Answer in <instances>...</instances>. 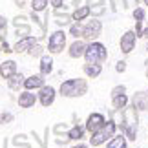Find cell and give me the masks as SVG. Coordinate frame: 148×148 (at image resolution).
I'll list each match as a JSON object with an SVG mask.
<instances>
[{"instance_id": "4dcf8cb0", "label": "cell", "mask_w": 148, "mask_h": 148, "mask_svg": "<svg viewBox=\"0 0 148 148\" xmlns=\"http://www.w3.org/2000/svg\"><path fill=\"white\" fill-rule=\"evenodd\" d=\"M27 53H29L31 57H42V46H40V44H35Z\"/></svg>"}, {"instance_id": "603a6c76", "label": "cell", "mask_w": 148, "mask_h": 148, "mask_svg": "<svg viewBox=\"0 0 148 148\" xmlns=\"http://www.w3.org/2000/svg\"><path fill=\"white\" fill-rule=\"evenodd\" d=\"M112 102H113V108H115V110H123V108H126V104H128V97H126V93H124V95H119V97L112 99Z\"/></svg>"}, {"instance_id": "83f0119b", "label": "cell", "mask_w": 148, "mask_h": 148, "mask_svg": "<svg viewBox=\"0 0 148 148\" xmlns=\"http://www.w3.org/2000/svg\"><path fill=\"white\" fill-rule=\"evenodd\" d=\"M112 9L115 11V13L126 9V0H112Z\"/></svg>"}, {"instance_id": "7a4b0ae2", "label": "cell", "mask_w": 148, "mask_h": 148, "mask_svg": "<svg viewBox=\"0 0 148 148\" xmlns=\"http://www.w3.org/2000/svg\"><path fill=\"white\" fill-rule=\"evenodd\" d=\"M88 92L86 79H70L60 84V95L62 97H81Z\"/></svg>"}, {"instance_id": "30bf717a", "label": "cell", "mask_w": 148, "mask_h": 148, "mask_svg": "<svg viewBox=\"0 0 148 148\" xmlns=\"http://www.w3.org/2000/svg\"><path fill=\"white\" fill-rule=\"evenodd\" d=\"M132 104L135 110H148V92H137L132 97Z\"/></svg>"}, {"instance_id": "7402d4cb", "label": "cell", "mask_w": 148, "mask_h": 148, "mask_svg": "<svg viewBox=\"0 0 148 148\" xmlns=\"http://www.w3.org/2000/svg\"><path fill=\"white\" fill-rule=\"evenodd\" d=\"M84 130L86 128H82V126H79V124H75L73 128H70V132H68V137L73 139V141H81L84 137Z\"/></svg>"}, {"instance_id": "4316f807", "label": "cell", "mask_w": 148, "mask_h": 148, "mask_svg": "<svg viewBox=\"0 0 148 148\" xmlns=\"http://www.w3.org/2000/svg\"><path fill=\"white\" fill-rule=\"evenodd\" d=\"M82 27L84 26H81V22H75V24H71V27H70V35H73V37H82Z\"/></svg>"}, {"instance_id": "484cf974", "label": "cell", "mask_w": 148, "mask_h": 148, "mask_svg": "<svg viewBox=\"0 0 148 148\" xmlns=\"http://www.w3.org/2000/svg\"><path fill=\"white\" fill-rule=\"evenodd\" d=\"M48 5V0H31V8L33 13H38V11H44Z\"/></svg>"}, {"instance_id": "7dc6e473", "label": "cell", "mask_w": 148, "mask_h": 148, "mask_svg": "<svg viewBox=\"0 0 148 148\" xmlns=\"http://www.w3.org/2000/svg\"><path fill=\"white\" fill-rule=\"evenodd\" d=\"M146 92H148V90H146Z\"/></svg>"}, {"instance_id": "f546056e", "label": "cell", "mask_w": 148, "mask_h": 148, "mask_svg": "<svg viewBox=\"0 0 148 148\" xmlns=\"http://www.w3.org/2000/svg\"><path fill=\"white\" fill-rule=\"evenodd\" d=\"M11 121H13V113H9V112L0 113V124H9Z\"/></svg>"}, {"instance_id": "5b68a950", "label": "cell", "mask_w": 148, "mask_h": 148, "mask_svg": "<svg viewBox=\"0 0 148 148\" xmlns=\"http://www.w3.org/2000/svg\"><path fill=\"white\" fill-rule=\"evenodd\" d=\"M66 46V33L64 31H55L53 35L49 37V42H48V49L49 53H60Z\"/></svg>"}, {"instance_id": "ab89813d", "label": "cell", "mask_w": 148, "mask_h": 148, "mask_svg": "<svg viewBox=\"0 0 148 148\" xmlns=\"http://www.w3.org/2000/svg\"><path fill=\"white\" fill-rule=\"evenodd\" d=\"M15 4L18 5V8H24V4H26V2H24V0H15Z\"/></svg>"}, {"instance_id": "8fae6325", "label": "cell", "mask_w": 148, "mask_h": 148, "mask_svg": "<svg viewBox=\"0 0 148 148\" xmlns=\"http://www.w3.org/2000/svg\"><path fill=\"white\" fill-rule=\"evenodd\" d=\"M33 46H35V37H26V38H20V40L15 44L13 51H16V53H24V51H29Z\"/></svg>"}, {"instance_id": "ee69618b", "label": "cell", "mask_w": 148, "mask_h": 148, "mask_svg": "<svg viewBox=\"0 0 148 148\" xmlns=\"http://www.w3.org/2000/svg\"><path fill=\"white\" fill-rule=\"evenodd\" d=\"M145 49H146V51H148V44H146V46H145Z\"/></svg>"}, {"instance_id": "74e56055", "label": "cell", "mask_w": 148, "mask_h": 148, "mask_svg": "<svg viewBox=\"0 0 148 148\" xmlns=\"http://www.w3.org/2000/svg\"><path fill=\"white\" fill-rule=\"evenodd\" d=\"M5 26H8V22H5V18H4L2 15H0V33L5 29Z\"/></svg>"}, {"instance_id": "1f68e13d", "label": "cell", "mask_w": 148, "mask_h": 148, "mask_svg": "<svg viewBox=\"0 0 148 148\" xmlns=\"http://www.w3.org/2000/svg\"><path fill=\"white\" fill-rule=\"evenodd\" d=\"M134 18H135V22H143V18H145V9L135 8L134 9Z\"/></svg>"}, {"instance_id": "836d02e7", "label": "cell", "mask_w": 148, "mask_h": 148, "mask_svg": "<svg viewBox=\"0 0 148 148\" xmlns=\"http://www.w3.org/2000/svg\"><path fill=\"white\" fill-rule=\"evenodd\" d=\"M134 31H135V35H137V37H143V31H145L143 29V22H135V29Z\"/></svg>"}, {"instance_id": "bcb514c9", "label": "cell", "mask_w": 148, "mask_h": 148, "mask_svg": "<svg viewBox=\"0 0 148 148\" xmlns=\"http://www.w3.org/2000/svg\"><path fill=\"white\" fill-rule=\"evenodd\" d=\"M146 77H148V71H146Z\"/></svg>"}, {"instance_id": "cb8c5ba5", "label": "cell", "mask_w": 148, "mask_h": 148, "mask_svg": "<svg viewBox=\"0 0 148 148\" xmlns=\"http://www.w3.org/2000/svg\"><path fill=\"white\" fill-rule=\"evenodd\" d=\"M108 148H126V139L123 135H117L108 143Z\"/></svg>"}, {"instance_id": "d6a6232c", "label": "cell", "mask_w": 148, "mask_h": 148, "mask_svg": "<svg viewBox=\"0 0 148 148\" xmlns=\"http://www.w3.org/2000/svg\"><path fill=\"white\" fill-rule=\"evenodd\" d=\"M53 132L59 135V134H66V132H70V130H68V124L64 123V124H57V126L53 128Z\"/></svg>"}, {"instance_id": "5bb4252c", "label": "cell", "mask_w": 148, "mask_h": 148, "mask_svg": "<svg viewBox=\"0 0 148 148\" xmlns=\"http://www.w3.org/2000/svg\"><path fill=\"white\" fill-rule=\"evenodd\" d=\"M35 93H31V92H20L18 95V106L20 108H31L33 104H35Z\"/></svg>"}, {"instance_id": "7bdbcfd3", "label": "cell", "mask_w": 148, "mask_h": 148, "mask_svg": "<svg viewBox=\"0 0 148 148\" xmlns=\"http://www.w3.org/2000/svg\"><path fill=\"white\" fill-rule=\"evenodd\" d=\"M73 148H88L86 145H77V146H73Z\"/></svg>"}, {"instance_id": "d590c367", "label": "cell", "mask_w": 148, "mask_h": 148, "mask_svg": "<svg viewBox=\"0 0 148 148\" xmlns=\"http://www.w3.org/2000/svg\"><path fill=\"white\" fill-rule=\"evenodd\" d=\"M24 141H26V135H24V134H18V135H15L13 143H15V145H20V143H24Z\"/></svg>"}, {"instance_id": "6da1fadb", "label": "cell", "mask_w": 148, "mask_h": 148, "mask_svg": "<svg viewBox=\"0 0 148 148\" xmlns=\"http://www.w3.org/2000/svg\"><path fill=\"white\" fill-rule=\"evenodd\" d=\"M137 123H139V119H137V110H135L134 106L124 108L121 130L124 132L126 139H130V141H135V139H137V137H135V135H137Z\"/></svg>"}, {"instance_id": "b9f144b4", "label": "cell", "mask_w": 148, "mask_h": 148, "mask_svg": "<svg viewBox=\"0 0 148 148\" xmlns=\"http://www.w3.org/2000/svg\"><path fill=\"white\" fill-rule=\"evenodd\" d=\"M16 148H31V146H29V145H26V143H24V145H22V146H16Z\"/></svg>"}, {"instance_id": "9c48e42d", "label": "cell", "mask_w": 148, "mask_h": 148, "mask_svg": "<svg viewBox=\"0 0 148 148\" xmlns=\"http://www.w3.org/2000/svg\"><path fill=\"white\" fill-rule=\"evenodd\" d=\"M38 101H40V104H42V106H49V104H53V101H55V88H51V86H44V88H40V93H38Z\"/></svg>"}, {"instance_id": "f6af8a7d", "label": "cell", "mask_w": 148, "mask_h": 148, "mask_svg": "<svg viewBox=\"0 0 148 148\" xmlns=\"http://www.w3.org/2000/svg\"><path fill=\"white\" fill-rule=\"evenodd\" d=\"M145 4H146V5H148V0H145Z\"/></svg>"}, {"instance_id": "f35d334b", "label": "cell", "mask_w": 148, "mask_h": 148, "mask_svg": "<svg viewBox=\"0 0 148 148\" xmlns=\"http://www.w3.org/2000/svg\"><path fill=\"white\" fill-rule=\"evenodd\" d=\"M2 51H4V53H11V51H13V49H11V48H9V44H8V42H5V40L2 42Z\"/></svg>"}, {"instance_id": "8d00e7d4", "label": "cell", "mask_w": 148, "mask_h": 148, "mask_svg": "<svg viewBox=\"0 0 148 148\" xmlns=\"http://www.w3.org/2000/svg\"><path fill=\"white\" fill-rule=\"evenodd\" d=\"M51 5H53L55 9H62V5H64V0H51Z\"/></svg>"}, {"instance_id": "ac0fdd59", "label": "cell", "mask_w": 148, "mask_h": 148, "mask_svg": "<svg viewBox=\"0 0 148 148\" xmlns=\"http://www.w3.org/2000/svg\"><path fill=\"white\" fill-rule=\"evenodd\" d=\"M92 13V11H90V8L88 5H81V8H77L75 11H73V15H71V18L75 20V22H81V20H84L86 18V16Z\"/></svg>"}, {"instance_id": "ffe728a7", "label": "cell", "mask_w": 148, "mask_h": 148, "mask_svg": "<svg viewBox=\"0 0 148 148\" xmlns=\"http://www.w3.org/2000/svg\"><path fill=\"white\" fill-rule=\"evenodd\" d=\"M101 71H102V66L101 64H86V66H84V73H86L88 77H92V79L99 77Z\"/></svg>"}, {"instance_id": "3957f363", "label": "cell", "mask_w": 148, "mask_h": 148, "mask_svg": "<svg viewBox=\"0 0 148 148\" xmlns=\"http://www.w3.org/2000/svg\"><path fill=\"white\" fill-rule=\"evenodd\" d=\"M84 57H86V64H101L102 60H106L108 51L104 48V44H101V42H90L88 48H86Z\"/></svg>"}, {"instance_id": "7c38bea8", "label": "cell", "mask_w": 148, "mask_h": 148, "mask_svg": "<svg viewBox=\"0 0 148 148\" xmlns=\"http://www.w3.org/2000/svg\"><path fill=\"white\" fill-rule=\"evenodd\" d=\"M16 73V62L15 60H5L0 64V75L4 79H11Z\"/></svg>"}, {"instance_id": "e575fe53", "label": "cell", "mask_w": 148, "mask_h": 148, "mask_svg": "<svg viewBox=\"0 0 148 148\" xmlns=\"http://www.w3.org/2000/svg\"><path fill=\"white\" fill-rule=\"evenodd\" d=\"M115 70H117L119 73L126 71V62H124V60H119V62H117V66H115Z\"/></svg>"}, {"instance_id": "d6986e66", "label": "cell", "mask_w": 148, "mask_h": 148, "mask_svg": "<svg viewBox=\"0 0 148 148\" xmlns=\"http://www.w3.org/2000/svg\"><path fill=\"white\" fill-rule=\"evenodd\" d=\"M24 82H26V79H24V75H22V73H15L11 79H8V86H9L11 90H18Z\"/></svg>"}, {"instance_id": "277c9868", "label": "cell", "mask_w": 148, "mask_h": 148, "mask_svg": "<svg viewBox=\"0 0 148 148\" xmlns=\"http://www.w3.org/2000/svg\"><path fill=\"white\" fill-rule=\"evenodd\" d=\"M115 128H117L115 121H108L97 134H93L92 137H90V145H92V146H101L102 143H106L108 139L112 141L113 139V134H115Z\"/></svg>"}, {"instance_id": "8992f818", "label": "cell", "mask_w": 148, "mask_h": 148, "mask_svg": "<svg viewBox=\"0 0 148 148\" xmlns=\"http://www.w3.org/2000/svg\"><path fill=\"white\" fill-rule=\"evenodd\" d=\"M101 29H102L101 20H88L86 26L82 27V37L86 40H93V38H97L101 35Z\"/></svg>"}, {"instance_id": "44dd1931", "label": "cell", "mask_w": 148, "mask_h": 148, "mask_svg": "<svg viewBox=\"0 0 148 148\" xmlns=\"http://www.w3.org/2000/svg\"><path fill=\"white\" fill-rule=\"evenodd\" d=\"M53 18H55V22H57L59 26H68V24L73 20L70 15H66V13L62 15V11H57V9L53 11Z\"/></svg>"}, {"instance_id": "e0dca14e", "label": "cell", "mask_w": 148, "mask_h": 148, "mask_svg": "<svg viewBox=\"0 0 148 148\" xmlns=\"http://www.w3.org/2000/svg\"><path fill=\"white\" fill-rule=\"evenodd\" d=\"M88 8L95 16H99L104 13V0H88Z\"/></svg>"}, {"instance_id": "9a60e30c", "label": "cell", "mask_w": 148, "mask_h": 148, "mask_svg": "<svg viewBox=\"0 0 148 148\" xmlns=\"http://www.w3.org/2000/svg\"><path fill=\"white\" fill-rule=\"evenodd\" d=\"M24 88H26V92L35 90V88H44V79H42V75H31V77H27L26 82H24Z\"/></svg>"}, {"instance_id": "d4e9b609", "label": "cell", "mask_w": 148, "mask_h": 148, "mask_svg": "<svg viewBox=\"0 0 148 148\" xmlns=\"http://www.w3.org/2000/svg\"><path fill=\"white\" fill-rule=\"evenodd\" d=\"M16 35L20 38H26V37H31V27L27 24H22V26H16Z\"/></svg>"}, {"instance_id": "52a82bcc", "label": "cell", "mask_w": 148, "mask_h": 148, "mask_svg": "<svg viewBox=\"0 0 148 148\" xmlns=\"http://www.w3.org/2000/svg\"><path fill=\"white\" fill-rule=\"evenodd\" d=\"M104 124H106V119H104L102 113H92V115L88 117V121H86V130L93 135V134H97Z\"/></svg>"}, {"instance_id": "60d3db41", "label": "cell", "mask_w": 148, "mask_h": 148, "mask_svg": "<svg viewBox=\"0 0 148 148\" xmlns=\"http://www.w3.org/2000/svg\"><path fill=\"white\" fill-rule=\"evenodd\" d=\"M143 37H145V38H148V26L145 27V31H143Z\"/></svg>"}, {"instance_id": "f1b7e54d", "label": "cell", "mask_w": 148, "mask_h": 148, "mask_svg": "<svg viewBox=\"0 0 148 148\" xmlns=\"http://www.w3.org/2000/svg\"><path fill=\"white\" fill-rule=\"evenodd\" d=\"M124 92H126V86H124V84H119V86H115L112 90V99L119 97V95H124Z\"/></svg>"}, {"instance_id": "ba28073f", "label": "cell", "mask_w": 148, "mask_h": 148, "mask_svg": "<svg viewBox=\"0 0 148 148\" xmlns=\"http://www.w3.org/2000/svg\"><path fill=\"white\" fill-rule=\"evenodd\" d=\"M135 40H137V35H135L134 29L126 31V33L121 37V51H123L124 55H128V53H132V51H134V48H135Z\"/></svg>"}, {"instance_id": "2e32d148", "label": "cell", "mask_w": 148, "mask_h": 148, "mask_svg": "<svg viewBox=\"0 0 148 148\" xmlns=\"http://www.w3.org/2000/svg\"><path fill=\"white\" fill-rule=\"evenodd\" d=\"M53 70V59L49 55H42L40 57V75H49Z\"/></svg>"}, {"instance_id": "4fadbf2b", "label": "cell", "mask_w": 148, "mask_h": 148, "mask_svg": "<svg viewBox=\"0 0 148 148\" xmlns=\"http://www.w3.org/2000/svg\"><path fill=\"white\" fill-rule=\"evenodd\" d=\"M86 44H84L82 40H75L70 46V51H68V53H70V57L71 59H79V57H82L84 53H86Z\"/></svg>"}]
</instances>
